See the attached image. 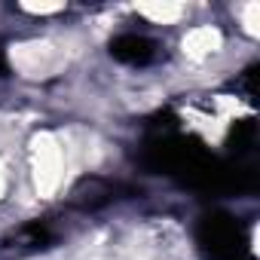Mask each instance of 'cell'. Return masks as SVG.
<instances>
[{
	"label": "cell",
	"instance_id": "cell-1",
	"mask_svg": "<svg viewBox=\"0 0 260 260\" xmlns=\"http://www.w3.org/2000/svg\"><path fill=\"white\" fill-rule=\"evenodd\" d=\"M110 52L119 58V61H128V64H144L153 58V43L147 37H138V34H125V37H116Z\"/></svg>",
	"mask_w": 260,
	"mask_h": 260
}]
</instances>
